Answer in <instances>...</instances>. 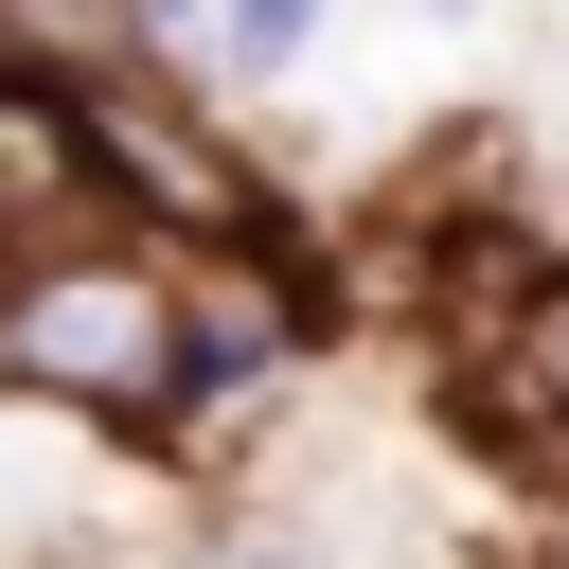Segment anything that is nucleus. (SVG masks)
Instances as JSON below:
<instances>
[{"mask_svg":"<svg viewBox=\"0 0 569 569\" xmlns=\"http://www.w3.org/2000/svg\"><path fill=\"white\" fill-rule=\"evenodd\" d=\"M0 409L107 427V445H178L213 427V320H196V249L142 213H71L36 249H0Z\"/></svg>","mask_w":569,"mask_h":569,"instance_id":"obj_1","label":"nucleus"},{"mask_svg":"<svg viewBox=\"0 0 569 569\" xmlns=\"http://www.w3.org/2000/svg\"><path fill=\"white\" fill-rule=\"evenodd\" d=\"M89 107H107V213H142V231H178V249H267V231H302V213H284V160L231 142V89H196V71H89Z\"/></svg>","mask_w":569,"mask_h":569,"instance_id":"obj_2","label":"nucleus"},{"mask_svg":"<svg viewBox=\"0 0 569 569\" xmlns=\"http://www.w3.org/2000/svg\"><path fill=\"white\" fill-rule=\"evenodd\" d=\"M445 427H462L516 498H533V480H569V249H551V267H533L462 356H445Z\"/></svg>","mask_w":569,"mask_h":569,"instance_id":"obj_3","label":"nucleus"},{"mask_svg":"<svg viewBox=\"0 0 569 569\" xmlns=\"http://www.w3.org/2000/svg\"><path fill=\"white\" fill-rule=\"evenodd\" d=\"M71 213H107V107H89V71L0 36V249H36Z\"/></svg>","mask_w":569,"mask_h":569,"instance_id":"obj_4","label":"nucleus"},{"mask_svg":"<svg viewBox=\"0 0 569 569\" xmlns=\"http://www.w3.org/2000/svg\"><path fill=\"white\" fill-rule=\"evenodd\" d=\"M338 36V0H213L196 18V89H302Z\"/></svg>","mask_w":569,"mask_h":569,"instance_id":"obj_5","label":"nucleus"},{"mask_svg":"<svg viewBox=\"0 0 569 569\" xmlns=\"http://www.w3.org/2000/svg\"><path fill=\"white\" fill-rule=\"evenodd\" d=\"M160 569H338V551H320V533H302L284 498H213V516H196V533H178Z\"/></svg>","mask_w":569,"mask_h":569,"instance_id":"obj_6","label":"nucleus"},{"mask_svg":"<svg viewBox=\"0 0 569 569\" xmlns=\"http://www.w3.org/2000/svg\"><path fill=\"white\" fill-rule=\"evenodd\" d=\"M498 569H569V480H533V498H516V551H498Z\"/></svg>","mask_w":569,"mask_h":569,"instance_id":"obj_7","label":"nucleus"},{"mask_svg":"<svg viewBox=\"0 0 569 569\" xmlns=\"http://www.w3.org/2000/svg\"><path fill=\"white\" fill-rule=\"evenodd\" d=\"M409 18H445V36H462V18H498V0H409Z\"/></svg>","mask_w":569,"mask_h":569,"instance_id":"obj_8","label":"nucleus"}]
</instances>
